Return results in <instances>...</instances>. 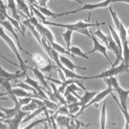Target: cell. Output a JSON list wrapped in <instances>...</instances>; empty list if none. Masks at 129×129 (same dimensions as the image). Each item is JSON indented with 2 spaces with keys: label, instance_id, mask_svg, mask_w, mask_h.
I'll list each match as a JSON object with an SVG mask.
<instances>
[{
  "label": "cell",
  "instance_id": "11",
  "mask_svg": "<svg viewBox=\"0 0 129 129\" xmlns=\"http://www.w3.org/2000/svg\"><path fill=\"white\" fill-rule=\"evenodd\" d=\"M27 74V72H21V71H16L15 73H11L7 72L4 68H3L1 66H0V76L3 77L6 80H16V79H19L21 77L24 76Z\"/></svg>",
  "mask_w": 129,
  "mask_h": 129
},
{
  "label": "cell",
  "instance_id": "30",
  "mask_svg": "<svg viewBox=\"0 0 129 129\" xmlns=\"http://www.w3.org/2000/svg\"><path fill=\"white\" fill-rule=\"evenodd\" d=\"M109 31H110V34H111V36L113 39L115 40V42L117 43V45L119 46V49L123 51V45H122V41H121V38L119 37V34L114 29V28L111 26V25H109Z\"/></svg>",
  "mask_w": 129,
  "mask_h": 129
},
{
  "label": "cell",
  "instance_id": "37",
  "mask_svg": "<svg viewBox=\"0 0 129 129\" xmlns=\"http://www.w3.org/2000/svg\"><path fill=\"white\" fill-rule=\"evenodd\" d=\"M109 12H110V15H111V17H112V20L114 21V24H115V26L116 27L117 30H119V27H120V24H121V20L119 19V17L117 16V13L112 9L111 7H109Z\"/></svg>",
  "mask_w": 129,
  "mask_h": 129
},
{
  "label": "cell",
  "instance_id": "38",
  "mask_svg": "<svg viewBox=\"0 0 129 129\" xmlns=\"http://www.w3.org/2000/svg\"><path fill=\"white\" fill-rule=\"evenodd\" d=\"M76 83H71V84H69V85L66 87V88H65V93H64V96L65 97L66 95H67L68 93H75V92H76V91H81L83 89L81 87H78L76 85Z\"/></svg>",
  "mask_w": 129,
  "mask_h": 129
},
{
  "label": "cell",
  "instance_id": "28",
  "mask_svg": "<svg viewBox=\"0 0 129 129\" xmlns=\"http://www.w3.org/2000/svg\"><path fill=\"white\" fill-rule=\"evenodd\" d=\"M46 108H47L46 106H42V107H39V108H38V109H36L35 110H34V111H32L31 114H29V115L26 116V118L23 119V121H22V123H25V122H27V121L30 120V119H34V118L37 117L38 115H39L41 113L44 112V110H45Z\"/></svg>",
  "mask_w": 129,
  "mask_h": 129
},
{
  "label": "cell",
  "instance_id": "33",
  "mask_svg": "<svg viewBox=\"0 0 129 129\" xmlns=\"http://www.w3.org/2000/svg\"><path fill=\"white\" fill-rule=\"evenodd\" d=\"M37 9H39L40 12H41L45 16H48V17H52V18H56V15L57 13H54L53 12H51L50 9L47 8V7H42V6H39V4H36V5H33Z\"/></svg>",
  "mask_w": 129,
  "mask_h": 129
},
{
  "label": "cell",
  "instance_id": "39",
  "mask_svg": "<svg viewBox=\"0 0 129 129\" xmlns=\"http://www.w3.org/2000/svg\"><path fill=\"white\" fill-rule=\"evenodd\" d=\"M118 32H119V37H120V38H121V41H122V43L128 41L127 29L125 28V27H124V25H123V23H121L119 29L118 30Z\"/></svg>",
  "mask_w": 129,
  "mask_h": 129
},
{
  "label": "cell",
  "instance_id": "15",
  "mask_svg": "<svg viewBox=\"0 0 129 129\" xmlns=\"http://www.w3.org/2000/svg\"><path fill=\"white\" fill-rule=\"evenodd\" d=\"M30 70L33 72V73H34V75L36 77V79H38V80L43 84V87L45 88H47V89H50V87L48 86V83H47V80H46L47 77L43 75V73L41 70H39L38 68V67L30 68Z\"/></svg>",
  "mask_w": 129,
  "mask_h": 129
},
{
  "label": "cell",
  "instance_id": "22",
  "mask_svg": "<svg viewBox=\"0 0 129 129\" xmlns=\"http://www.w3.org/2000/svg\"><path fill=\"white\" fill-rule=\"evenodd\" d=\"M50 85L51 87V89H52L55 96H56V98H57L59 103H60V104H61V105L67 106V102H66V100H65V98L64 94H62L61 92L58 90V88L56 87V84L51 82V83H50Z\"/></svg>",
  "mask_w": 129,
  "mask_h": 129
},
{
  "label": "cell",
  "instance_id": "35",
  "mask_svg": "<svg viewBox=\"0 0 129 129\" xmlns=\"http://www.w3.org/2000/svg\"><path fill=\"white\" fill-rule=\"evenodd\" d=\"M15 86H16V87H20V88H24V89H25V90L31 92V93H33L39 95L38 92H37L34 88H33L32 86L29 85V84H28L27 83H25V81H20V82H17V83L15 84Z\"/></svg>",
  "mask_w": 129,
  "mask_h": 129
},
{
  "label": "cell",
  "instance_id": "44",
  "mask_svg": "<svg viewBox=\"0 0 129 129\" xmlns=\"http://www.w3.org/2000/svg\"><path fill=\"white\" fill-rule=\"evenodd\" d=\"M57 66H53L52 64L49 62L48 65H45L44 67H42L41 68V71L43 72H46V73H50L51 72V69L52 68H57Z\"/></svg>",
  "mask_w": 129,
  "mask_h": 129
},
{
  "label": "cell",
  "instance_id": "19",
  "mask_svg": "<svg viewBox=\"0 0 129 129\" xmlns=\"http://www.w3.org/2000/svg\"><path fill=\"white\" fill-rule=\"evenodd\" d=\"M56 121L58 126L61 128H69L71 117L65 115H58L56 117Z\"/></svg>",
  "mask_w": 129,
  "mask_h": 129
},
{
  "label": "cell",
  "instance_id": "23",
  "mask_svg": "<svg viewBox=\"0 0 129 129\" xmlns=\"http://www.w3.org/2000/svg\"><path fill=\"white\" fill-rule=\"evenodd\" d=\"M110 94H111V96L113 97L114 100H115V102L117 103V105L119 106V109L121 110V111H122L123 115V117H124V119H125V127H124V128L125 129H129V112H128V110H124L123 108V106H121L120 102L118 101V99L116 98V97L113 94V92Z\"/></svg>",
  "mask_w": 129,
  "mask_h": 129
},
{
  "label": "cell",
  "instance_id": "18",
  "mask_svg": "<svg viewBox=\"0 0 129 129\" xmlns=\"http://www.w3.org/2000/svg\"><path fill=\"white\" fill-rule=\"evenodd\" d=\"M96 22H97V31L93 33V34L96 37H97L98 39H100L101 41L105 44V46L107 47V49H108V46H109L108 37L106 36V35H105V34H103V32L101 30V28H100L101 25H104V24H105V22H103V23H99L98 20H97Z\"/></svg>",
  "mask_w": 129,
  "mask_h": 129
},
{
  "label": "cell",
  "instance_id": "26",
  "mask_svg": "<svg viewBox=\"0 0 129 129\" xmlns=\"http://www.w3.org/2000/svg\"><path fill=\"white\" fill-rule=\"evenodd\" d=\"M73 31L71 30V29H66L65 32L61 34V37L63 38L64 41L66 44V47H67V50H69V48H70V45H71V38H72V35H73Z\"/></svg>",
  "mask_w": 129,
  "mask_h": 129
},
{
  "label": "cell",
  "instance_id": "14",
  "mask_svg": "<svg viewBox=\"0 0 129 129\" xmlns=\"http://www.w3.org/2000/svg\"><path fill=\"white\" fill-rule=\"evenodd\" d=\"M12 93L17 98H39V99L43 98L42 97H40L39 95L34 94L31 93V92L27 91L20 87L12 88Z\"/></svg>",
  "mask_w": 129,
  "mask_h": 129
},
{
  "label": "cell",
  "instance_id": "7",
  "mask_svg": "<svg viewBox=\"0 0 129 129\" xmlns=\"http://www.w3.org/2000/svg\"><path fill=\"white\" fill-rule=\"evenodd\" d=\"M28 111H24L21 109L18 110V112L16 114V115L14 117L11 118V119H3V122L6 123L8 125V128L10 129H17L19 128L20 124L22 123L24 118L29 115Z\"/></svg>",
  "mask_w": 129,
  "mask_h": 129
},
{
  "label": "cell",
  "instance_id": "6",
  "mask_svg": "<svg viewBox=\"0 0 129 129\" xmlns=\"http://www.w3.org/2000/svg\"><path fill=\"white\" fill-rule=\"evenodd\" d=\"M90 31V34H91V40H93V50H91L90 51H88L87 53H86L87 54H93L94 52H100L103 56H104L106 59L108 60V62H109L110 64H111V66H113V62L112 61L110 60V58L109 57V55L107 54V47L105 46L104 45H102V44L98 41V39L96 37L94 34H93V33L91 32V30Z\"/></svg>",
  "mask_w": 129,
  "mask_h": 129
},
{
  "label": "cell",
  "instance_id": "50",
  "mask_svg": "<svg viewBox=\"0 0 129 129\" xmlns=\"http://www.w3.org/2000/svg\"><path fill=\"white\" fill-rule=\"evenodd\" d=\"M72 1H75V2H76V3H79V4H83V2H82V1H79V0H72Z\"/></svg>",
  "mask_w": 129,
  "mask_h": 129
},
{
  "label": "cell",
  "instance_id": "2",
  "mask_svg": "<svg viewBox=\"0 0 129 129\" xmlns=\"http://www.w3.org/2000/svg\"><path fill=\"white\" fill-rule=\"evenodd\" d=\"M0 38H1L3 41L6 42L7 46H8L10 48V50L14 53L15 56H16V58H17L18 62H19V66L21 67V71H23L25 72H26L27 69H30V68L25 64V62L22 59V57L21 56V54L19 53V50H18V48L16 45V43H15L13 42V40L6 34L2 25H0Z\"/></svg>",
  "mask_w": 129,
  "mask_h": 129
},
{
  "label": "cell",
  "instance_id": "34",
  "mask_svg": "<svg viewBox=\"0 0 129 129\" xmlns=\"http://www.w3.org/2000/svg\"><path fill=\"white\" fill-rule=\"evenodd\" d=\"M100 125L101 129H105L106 127V102H105L103 104L101 116H100Z\"/></svg>",
  "mask_w": 129,
  "mask_h": 129
},
{
  "label": "cell",
  "instance_id": "12",
  "mask_svg": "<svg viewBox=\"0 0 129 129\" xmlns=\"http://www.w3.org/2000/svg\"><path fill=\"white\" fill-rule=\"evenodd\" d=\"M25 82L27 83L28 84H29V85L34 88V89L38 92V93H39V95L40 96V97H42L43 98H47V99H48V97H47L46 93L43 90V87H42L41 85H39V84L37 82L36 80H34V79H32L30 76H29L28 74L25 75Z\"/></svg>",
  "mask_w": 129,
  "mask_h": 129
},
{
  "label": "cell",
  "instance_id": "48",
  "mask_svg": "<svg viewBox=\"0 0 129 129\" xmlns=\"http://www.w3.org/2000/svg\"><path fill=\"white\" fill-rule=\"evenodd\" d=\"M28 3H30L32 5H36L38 4V2H37V0H25Z\"/></svg>",
  "mask_w": 129,
  "mask_h": 129
},
{
  "label": "cell",
  "instance_id": "29",
  "mask_svg": "<svg viewBox=\"0 0 129 129\" xmlns=\"http://www.w3.org/2000/svg\"><path fill=\"white\" fill-rule=\"evenodd\" d=\"M103 81L107 85V87L113 88L114 90H115L118 86H119V84L118 82L117 79L115 78V76H110V77H107V78H103Z\"/></svg>",
  "mask_w": 129,
  "mask_h": 129
},
{
  "label": "cell",
  "instance_id": "31",
  "mask_svg": "<svg viewBox=\"0 0 129 129\" xmlns=\"http://www.w3.org/2000/svg\"><path fill=\"white\" fill-rule=\"evenodd\" d=\"M38 108H39V106L38 105V103L35 102L34 98H33L32 101L29 103H28V104L21 106L22 110H24V111H28V112H32Z\"/></svg>",
  "mask_w": 129,
  "mask_h": 129
},
{
  "label": "cell",
  "instance_id": "47",
  "mask_svg": "<svg viewBox=\"0 0 129 129\" xmlns=\"http://www.w3.org/2000/svg\"><path fill=\"white\" fill-rule=\"evenodd\" d=\"M127 3L129 4V0H112V3Z\"/></svg>",
  "mask_w": 129,
  "mask_h": 129
},
{
  "label": "cell",
  "instance_id": "41",
  "mask_svg": "<svg viewBox=\"0 0 129 129\" xmlns=\"http://www.w3.org/2000/svg\"><path fill=\"white\" fill-rule=\"evenodd\" d=\"M32 57L34 58V61L35 62V63L39 66V67H44L46 65L45 61L43 59V58L39 54H32Z\"/></svg>",
  "mask_w": 129,
  "mask_h": 129
},
{
  "label": "cell",
  "instance_id": "10",
  "mask_svg": "<svg viewBox=\"0 0 129 129\" xmlns=\"http://www.w3.org/2000/svg\"><path fill=\"white\" fill-rule=\"evenodd\" d=\"M0 25H2V26H3V28H5L7 31H8L9 33H11V34H12L13 35V37H14L15 39H16V41L18 48H19V49H20L21 50L24 51V52H25V54H26L32 56V54H31L30 53H29L26 50L24 49V48L21 46V43H20V41H19V38H18V35L16 34V31H15V29H14V26L12 24V23H11V22H10L8 20H0Z\"/></svg>",
  "mask_w": 129,
  "mask_h": 129
},
{
  "label": "cell",
  "instance_id": "49",
  "mask_svg": "<svg viewBox=\"0 0 129 129\" xmlns=\"http://www.w3.org/2000/svg\"><path fill=\"white\" fill-rule=\"evenodd\" d=\"M0 119H7V116L5 115V113L3 111V110H0Z\"/></svg>",
  "mask_w": 129,
  "mask_h": 129
},
{
  "label": "cell",
  "instance_id": "42",
  "mask_svg": "<svg viewBox=\"0 0 129 129\" xmlns=\"http://www.w3.org/2000/svg\"><path fill=\"white\" fill-rule=\"evenodd\" d=\"M65 98V100H66V102H67V104H70V103H73V102H75L79 101V98H77L75 94H73L72 93H68Z\"/></svg>",
  "mask_w": 129,
  "mask_h": 129
},
{
  "label": "cell",
  "instance_id": "17",
  "mask_svg": "<svg viewBox=\"0 0 129 129\" xmlns=\"http://www.w3.org/2000/svg\"><path fill=\"white\" fill-rule=\"evenodd\" d=\"M59 58H60L61 63L63 64L65 68H67L68 69L71 70V71L75 72V69H82V70H86L87 69L86 68L80 67V66L75 65L70 59H69V58L64 56V55H59Z\"/></svg>",
  "mask_w": 129,
  "mask_h": 129
},
{
  "label": "cell",
  "instance_id": "20",
  "mask_svg": "<svg viewBox=\"0 0 129 129\" xmlns=\"http://www.w3.org/2000/svg\"><path fill=\"white\" fill-rule=\"evenodd\" d=\"M16 3L17 8L20 9L21 12H23L28 18L31 17L33 16V12L29 8L27 2L25 0H15Z\"/></svg>",
  "mask_w": 129,
  "mask_h": 129
},
{
  "label": "cell",
  "instance_id": "46",
  "mask_svg": "<svg viewBox=\"0 0 129 129\" xmlns=\"http://www.w3.org/2000/svg\"><path fill=\"white\" fill-rule=\"evenodd\" d=\"M49 1H51V0H37L38 4L42 7H47V3Z\"/></svg>",
  "mask_w": 129,
  "mask_h": 129
},
{
  "label": "cell",
  "instance_id": "3",
  "mask_svg": "<svg viewBox=\"0 0 129 129\" xmlns=\"http://www.w3.org/2000/svg\"><path fill=\"white\" fill-rule=\"evenodd\" d=\"M129 72V66L126 65L124 62L122 61V62L119 65H117L115 67H112L111 68L102 71L101 74L97 76H86V80H91V79H103L107 78L110 76H115L121 73L128 72Z\"/></svg>",
  "mask_w": 129,
  "mask_h": 129
},
{
  "label": "cell",
  "instance_id": "16",
  "mask_svg": "<svg viewBox=\"0 0 129 129\" xmlns=\"http://www.w3.org/2000/svg\"><path fill=\"white\" fill-rule=\"evenodd\" d=\"M22 24H23L27 28H29V30L31 32V34H33V36H34V38L37 40V42H38L39 45L42 46V36L40 35V34L39 33V31L36 29V28L30 23V22L29 21L28 19L24 20L23 22H22Z\"/></svg>",
  "mask_w": 129,
  "mask_h": 129
},
{
  "label": "cell",
  "instance_id": "25",
  "mask_svg": "<svg viewBox=\"0 0 129 129\" xmlns=\"http://www.w3.org/2000/svg\"><path fill=\"white\" fill-rule=\"evenodd\" d=\"M69 52H70L72 54H73L75 56H79V57H81V58H85V59H89V57L87 56V54L86 53H84L83 51L80 49L79 47L78 46H70L69 48Z\"/></svg>",
  "mask_w": 129,
  "mask_h": 129
},
{
  "label": "cell",
  "instance_id": "36",
  "mask_svg": "<svg viewBox=\"0 0 129 129\" xmlns=\"http://www.w3.org/2000/svg\"><path fill=\"white\" fill-rule=\"evenodd\" d=\"M58 115H69L71 117V115L69 114V108L67 107V106H65V105H62L61 106H60V107L56 110V112H55L54 115H52V117L54 119H56V117Z\"/></svg>",
  "mask_w": 129,
  "mask_h": 129
},
{
  "label": "cell",
  "instance_id": "13",
  "mask_svg": "<svg viewBox=\"0 0 129 129\" xmlns=\"http://www.w3.org/2000/svg\"><path fill=\"white\" fill-rule=\"evenodd\" d=\"M115 91L118 93L119 97V102L124 110H127V99L129 98V90H124L120 85L118 86Z\"/></svg>",
  "mask_w": 129,
  "mask_h": 129
},
{
  "label": "cell",
  "instance_id": "21",
  "mask_svg": "<svg viewBox=\"0 0 129 129\" xmlns=\"http://www.w3.org/2000/svg\"><path fill=\"white\" fill-rule=\"evenodd\" d=\"M97 93H98L97 91H86L85 90L83 95L79 99V102L81 104V108L83 107V106H85L87 103H89L91 99L95 97V95Z\"/></svg>",
  "mask_w": 129,
  "mask_h": 129
},
{
  "label": "cell",
  "instance_id": "45",
  "mask_svg": "<svg viewBox=\"0 0 129 129\" xmlns=\"http://www.w3.org/2000/svg\"><path fill=\"white\" fill-rule=\"evenodd\" d=\"M33 98H18V102H19L20 105L22 106H25L29 103L32 101Z\"/></svg>",
  "mask_w": 129,
  "mask_h": 129
},
{
  "label": "cell",
  "instance_id": "52",
  "mask_svg": "<svg viewBox=\"0 0 129 129\" xmlns=\"http://www.w3.org/2000/svg\"><path fill=\"white\" fill-rule=\"evenodd\" d=\"M3 88V87H2V85H1V84H0V88Z\"/></svg>",
  "mask_w": 129,
  "mask_h": 129
},
{
  "label": "cell",
  "instance_id": "4",
  "mask_svg": "<svg viewBox=\"0 0 129 129\" xmlns=\"http://www.w3.org/2000/svg\"><path fill=\"white\" fill-rule=\"evenodd\" d=\"M110 3H112V0H104V1H101L100 3H86L84 4L82 7L77 9V10H73L70 11V12H65L63 13H59L56 15V18L58 17H61L66 16V15H69V14H73V13H77L79 12H82V11H91L94 9H97V8H105V7H107L110 5Z\"/></svg>",
  "mask_w": 129,
  "mask_h": 129
},
{
  "label": "cell",
  "instance_id": "8",
  "mask_svg": "<svg viewBox=\"0 0 129 129\" xmlns=\"http://www.w3.org/2000/svg\"><path fill=\"white\" fill-rule=\"evenodd\" d=\"M113 91H114L113 88H111V87H107V88H105V89H104L103 91L98 92V93L95 95V97L93 99H91V102L89 103H87V104L85 106H83V107L80 108V110L78 112V114H77V115H75V117L80 115L81 114H82L84 111V110H85L86 108H87V107H89L90 106L93 105V104H97V103H98V102H100L101 101H102L105 97H107L109 94L111 93Z\"/></svg>",
  "mask_w": 129,
  "mask_h": 129
},
{
  "label": "cell",
  "instance_id": "27",
  "mask_svg": "<svg viewBox=\"0 0 129 129\" xmlns=\"http://www.w3.org/2000/svg\"><path fill=\"white\" fill-rule=\"evenodd\" d=\"M51 44V46H52V48L55 50H57L58 53H60V54H68V55H70V56H72L73 58H75V55L72 54L70 52H69V50H66L65 48L63 46H61V45H59L58 43H57L56 42H49Z\"/></svg>",
  "mask_w": 129,
  "mask_h": 129
},
{
  "label": "cell",
  "instance_id": "9",
  "mask_svg": "<svg viewBox=\"0 0 129 129\" xmlns=\"http://www.w3.org/2000/svg\"><path fill=\"white\" fill-rule=\"evenodd\" d=\"M108 37V40H109V46H108V49L109 50H112L114 54H115L116 56V60L115 62L113 63L112 67H115L120 61H123V51L119 49V46L117 45V43L115 42V40L113 39L112 36L111 35H109Z\"/></svg>",
  "mask_w": 129,
  "mask_h": 129
},
{
  "label": "cell",
  "instance_id": "43",
  "mask_svg": "<svg viewBox=\"0 0 129 129\" xmlns=\"http://www.w3.org/2000/svg\"><path fill=\"white\" fill-rule=\"evenodd\" d=\"M47 119L46 118V119H37L35 121H34V122H32L30 124H29L28 126H26L25 128V129H30V128H33V127H34L36 125H38V124H40V123H44L45 121H47Z\"/></svg>",
  "mask_w": 129,
  "mask_h": 129
},
{
  "label": "cell",
  "instance_id": "5",
  "mask_svg": "<svg viewBox=\"0 0 129 129\" xmlns=\"http://www.w3.org/2000/svg\"><path fill=\"white\" fill-rule=\"evenodd\" d=\"M28 20L36 28V29L39 31V33L42 37H44V38H45L49 42H55V38H54V35L52 34V32H51L47 27H46L45 24H43V23L39 22L38 19L35 18L34 16H32L31 17L28 18Z\"/></svg>",
  "mask_w": 129,
  "mask_h": 129
},
{
  "label": "cell",
  "instance_id": "1",
  "mask_svg": "<svg viewBox=\"0 0 129 129\" xmlns=\"http://www.w3.org/2000/svg\"><path fill=\"white\" fill-rule=\"evenodd\" d=\"M90 16L91 13H89V17H88L87 21H83L79 20L78 22H76L75 24H59V23H55V22L51 21H47L45 20L42 22L43 24H45L46 26H55V27H61V28H65L66 29H71L73 32H77L79 34H81L83 35H85L88 38H91V34L90 31L88 30L89 27H94L97 26V22L95 24H91L89 22L90 20Z\"/></svg>",
  "mask_w": 129,
  "mask_h": 129
},
{
  "label": "cell",
  "instance_id": "32",
  "mask_svg": "<svg viewBox=\"0 0 129 129\" xmlns=\"http://www.w3.org/2000/svg\"><path fill=\"white\" fill-rule=\"evenodd\" d=\"M123 45V58L124 63L129 66V45L128 41L122 43Z\"/></svg>",
  "mask_w": 129,
  "mask_h": 129
},
{
  "label": "cell",
  "instance_id": "51",
  "mask_svg": "<svg viewBox=\"0 0 129 129\" xmlns=\"http://www.w3.org/2000/svg\"><path fill=\"white\" fill-rule=\"evenodd\" d=\"M127 37H128V45H129V28L127 30Z\"/></svg>",
  "mask_w": 129,
  "mask_h": 129
},
{
  "label": "cell",
  "instance_id": "24",
  "mask_svg": "<svg viewBox=\"0 0 129 129\" xmlns=\"http://www.w3.org/2000/svg\"><path fill=\"white\" fill-rule=\"evenodd\" d=\"M20 109H21V106H16V105H15V106L12 108H4V107L0 106V110H3V111L5 113L7 119H11V118L14 117Z\"/></svg>",
  "mask_w": 129,
  "mask_h": 129
},
{
  "label": "cell",
  "instance_id": "40",
  "mask_svg": "<svg viewBox=\"0 0 129 129\" xmlns=\"http://www.w3.org/2000/svg\"><path fill=\"white\" fill-rule=\"evenodd\" d=\"M42 99H43V101L44 102V105H45V106L48 110H57V106H58L57 102L51 101L50 99H47V98H42Z\"/></svg>",
  "mask_w": 129,
  "mask_h": 129
}]
</instances>
